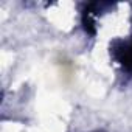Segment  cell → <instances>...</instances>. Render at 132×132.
Returning <instances> with one entry per match:
<instances>
[{
	"mask_svg": "<svg viewBox=\"0 0 132 132\" xmlns=\"http://www.w3.org/2000/svg\"><path fill=\"white\" fill-rule=\"evenodd\" d=\"M109 51L112 61L121 69V72L127 76H132V36L112 40Z\"/></svg>",
	"mask_w": 132,
	"mask_h": 132,
	"instance_id": "obj_1",
	"label": "cell"
},
{
	"mask_svg": "<svg viewBox=\"0 0 132 132\" xmlns=\"http://www.w3.org/2000/svg\"><path fill=\"white\" fill-rule=\"evenodd\" d=\"M93 132H103V130H93Z\"/></svg>",
	"mask_w": 132,
	"mask_h": 132,
	"instance_id": "obj_2",
	"label": "cell"
}]
</instances>
